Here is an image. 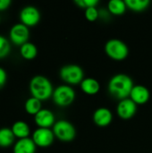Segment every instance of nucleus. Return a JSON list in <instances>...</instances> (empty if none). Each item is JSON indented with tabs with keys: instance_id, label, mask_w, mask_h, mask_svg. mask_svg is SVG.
I'll return each instance as SVG.
<instances>
[{
	"instance_id": "obj_1",
	"label": "nucleus",
	"mask_w": 152,
	"mask_h": 153,
	"mask_svg": "<svg viewBox=\"0 0 152 153\" xmlns=\"http://www.w3.org/2000/svg\"><path fill=\"white\" fill-rule=\"evenodd\" d=\"M133 86V82L129 75L125 74H117L109 80L108 90L112 97L119 100L120 101L130 97Z\"/></svg>"
},
{
	"instance_id": "obj_2",
	"label": "nucleus",
	"mask_w": 152,
	"mask_h": 153,
	"mask_svg": "<svg viewBox=\"0 0 152 153\" xmlns=\"http://www.w3.org/2000/svg\"><path fill=\"white\" fill-rule=\"evenodd\" d=\"M29 89L31 97H34L41 101L51 98L54 92L52 82L48 78L43 75L33 76L30 81Z\"/></svg>"
},
{
	"instance_id": "obj_3",
	"label": "nucleus",
	"mask_w": 152,
	"mask_h": 153,
	"mask_svg": "<svg viewBox=\"0 0 152 153\" xmlns=\"http://www.w3.org/2000/svg\"><path fill=\"white\" fill-rule=\"evenodd\" d=\"M105 52L109 58L115 61H123L129 55V48L123 40L111 39L105 44Z\"/></svg>"
},
{
	"instance_id": "obj_4",
	"label": "nucleus",
	"mask_w": 152,
	"mask_h": 153,
	"mask_svg": "<svg viewBox=\"0 0 152 153\" xmlns=\"http://www.w3.org/2000/svg\"><path fill=\"white\" fill-rule=\"evenodd\" d=\"M59 76L67 85H77L83 81L84 73L80 65L71 64L64 65L60 69Z\"/></svg>"
},
{
	"instance_id": "obj_5",
	"label": "nucleus",
	"mask_w": 152,
	"mask_h": 153,
	"mask_svg": "<svg viewBox=\"0 0 152 153\" xmlns=\"http://www.w3.org/2000/svg\"><path fill=\"white\" fill-rule=\"evenodd\" d=\"M52 131L55 137L64 143H70L76 136V130L73 125L65 119L58 120L53 126Z\"/></svg>"
},
{
	"instance_id": "obj_6",
	"label": "nucleus",
	"mask_w": 152,
	"mask_h": 153,
	"mask_svg": "<svg viewBox=\"0 0 152 153\" xmlns=\"http://www.w3.org/2000/svg\"><path fill=\"white\" fill-rule=\"evenodd\" d=\"M52 99L54 103L58 107H68L75 100V91L70 85L63 84L54 90Z\"/></svg>"
},
{
	"instance_id": "obj_7",
	"label": "nucleus",
	"mask_w": 152,
	"mask_h": 153,
	"mask_svg": "<svg viewBox=\"0 0 152 153\" xmlns=\"http://www.w3.org/2000/svg\"><path fill=\"white\" fill-rule=\"evenodd\" d=\"M9 38L11 41L18 46L28 42L30 38V30L29 27L22 22L13 24L9 31Z\"/></svg>"
},
{
	"instance_id": "obj_8",
	"label": "nucleus",
	"mask_w": 152,
	"mask_h": 153,
	"mask_svg": "<svg viewBox=\"0 0 152 153\" xmlns=\"http://www.w3.org/2000/svg\"><path fill=\"white\" fill-rule=\"evenodd\" d=\"M21 22L28 27L37 25L40 21V12L34 5H26L20 11Z\"/></svg>"
},
{
	"instance_id": "obj_9",
	"label": "nucleus",
	"mask_w": 152,
	"mask_h": 153,
	"mask_svg": "<svg viewBox=\"0 0 152 153\" xmlns=\"http://www.w3.org/2000/svg\"><path fill=\"white\" fill-rule=\"evenodd\" d=\"M32 140L36 146L46 148L50 146L55 139V134L50 128H40L38 127L32 134Z\"/></svg>"
},
{
	"instance_id": "obj_10",
	"label": "nucleus",
	"mask_w": 152,
	"mask_h": 153,
	"mask_svg": "<svg viewBox=\"0 0 152 153\" xmlns=\"http://www.w3.org/2000/svg\"><path fill=\"white\" fill-rule=\"evenodd\" d=\"M137 112V105L130 99H125L120 100L116 107L117 116L124 120L131 119L135 116Z\"/></svg>"
},
{
	"instance_id": "obj_11",
	"label": "nucleus",
	"mask_w": 152,
	"mask_h": 153,
	"mask_svg": "<svg viewBox=\"0 0 152 153\" xmlns=\"http://www.w3.org/2000/svg\"><path fill=\"white\" fill-rule=\"evenodd\" d=\"M34 121L36 125L40 128H50L55 125L56 117L54 113L47 108H42L34 116Z\"/></svg>"
},
{
	"instance_id": "obj_12",
	"label": "nucleus",
	"mask_w": 152,
	"mask_h": 153,
	"mask_svg": "<svg viewBox=\"0 0 152 153\" xmlns=\"http://www.w3.org/2000/svg\"><path fill=\"white\" fill-rule=\"evenodd\" d=\"M129 98L137 106L138 105H143V104H146L150 100L151 93H150L149 89L146 86L138 84V85L133 86Z\"/></svg>"
},
{
	"instance_id": "obj_13",
	"label": "nucleus",
	"mask_w": 152,
	"mask_h": 153,
	"mask_svg": "<svg viewBox=\"0 0 152 153\" xmlns=\"http://www.w3.org/2000/svg\"><path fill=\"white\" fill-rule=\"evenodd\" d=\"M92 118L95 125L99 127H106L111 124L113 120V114L110 109L101 107L94 111Z\"/></svg>"
},
{
	"instance_id": "obj_14",
	"label": "nucleus",
	"mask_w": 152,
	"mask_h": 153,
	"mask_svg": "<svg viewBox=\"0 0 152 153\" xmlns=\"http://www.w3.org/2000/svg\"><path fill=\"white\" fill-rule=\"evenodd\" d=\"M37 146L32 138L27 137L19 139L13 144V153H35Z\"/></svg>"
},
{
	"instance_id": "obj_15",
	"label": "nucleus",
	"mask_w": 152,
	"mask_h": 153,
	"mask_svg": "<svg viewBox=\"0 0 152 153\" xmlns=\"http://www.w3.org/2000/svg\"><path fill=\"white\" fill-rule=\"evenodd\" d=\"M80 86H81V90L82 91V92L90 96L98 94L100 90V84L99 81L92 77L84 78L83 81L81 82Z\"/></svg>"
},
{
	"instance_id": "obj_16",
	"label": "nucleus",
	"mask_w": 152,
	"mask_h": 153,
	"mask_svg": "<svg viewBox=\"0 0 152 153\" xmlns=\"http://www.w3.org/2000/svg\"><path fill=\"white\" fill-rule=\"evenodd\" d=\"M11 129H12L14 136L19 139L27 138V137H29V135L30 134L29 125L22 120H18V121L14 122L13 124Z\"/></svg>"
},
{
	"instance_id": "obj_17",
	"label": "nucleus",
	"mask_w": 152,
	"mask_h": 153,
	"mask_svg": "<svg viewBox=\"0 0 152 153\" xmlns=\"http://www.w3.org/2000/svg\"><path fill=\"white\" fill-rule=\"evenodd\" d=\"M126 9V4L123 0H110L108 4V11L112 15H123L125 13Z\"/></svg>"
},
{
	"instance_id": "obj_18",
	"label": "nucleus",
	"mask_w": 152,
	"mask_h": 153,
	"mask_svg": "<svg viewBox=\"0 0 152 153\" xmlns=\"http://www.w3.org/2000/svg\"><path fill=\"white\" fill-rule=\"evenodd\" d=\"M20 54L26 60L34 59L38 55V48L35 44L28 41L20 47Z\"/></svg>"
},
{
	"instance_id": "obj_19",
	"label": "nucleus",
	"mask_w": 152,
	"mask_h": 153,
	"mask_svg": "<svg viewBox=\"0 0 152 153\" xmlns=\"http://www.w3.org/2000/svg\"><path fill=\"white\" fill-rule=\"evenodd\" d=\"M14 134L11 128L2 127L0 128V146L8 147L11 146L14 142Z\"/></svg>"
},
{
	"instance_id": "obj_20",
	"label": "nucleus",
	"mask_w": 152,
	"mask_h": 153,
	"mask_svg": "<svg viewBox=\"0 0 152 153\" xmlns=\"http://www.w3.org/2000/svg\"><path fill=\"white\" fill-rule=\"evenodd\" d=\"M24 108H25V110H26V112L28 114L35 116L39 110L42 109L41 100H38V99H36L34 97H30L25 101Z\"/></svg>"
},
{
	"instance_id": "obj_21",
	"label": "nucleus",
	"mask_w": 152,
	"mask_h": 153,
	"mask_svg": "<svg viewBox=\"0 0 152 153\" xmlns=\"http://www.w3.org/2000/svg\"><path fill=\"white\" fill-rule=\"evenodd\" d=\"M127 8L133 12H142L151 4L150 0H125Z\"/></svg>"
},
{
	"instance_id": "obj_22",
	"label": "nucleus",
	"mask_w": 152,
	"mask_h": 153,
	"mask_svg": "<svg viewBox=\"0 0 152 153\" xmlns=\"http://www.w3.org/2000/svg\"><path fill=\"white\" fill-rule=\"evenodd\" d=\"M11 50L10 41L3 35L0 34V58L5 57Z\"/></svg>"
},
{
	"instance_id": "obj_23",
	"label": "nucleus",
	"mask_w": 152,
	"mask_h": 153,
	"mask_svg": "<svg viewBox=\"0 0 152 153\" xmlns=\"http://www.w3.org/2000/svg\"><path fill=\"white\" fill-rule=\"evenodd\" d=\"M84 15L89 22H95L99 18V11L97 7H88L84 11Z\"/></svg>"
},
{
	"instance_id": "obj_24",
	"label": "nucleus",
	"mask_w": 152,
	"mask_h": 153,
	"mask_svg": "<svg viewBox=\"0 0 152 153\" xmlns=\"http://www.w3.org/2000/svg\"><path fill=\"white\" fill-rule=\"evenodd\" d=\"M7 81V74L6 71L0 66V89L4 86L5 82Z\"/></svg>"
},
{
	"instance_id": "obj_25",
	"label": "nucleus",
	"mask_w": 152,
	"mask_h": 153,
	"mask_svg": "<svg viewBox=\"0 0 152 153\" xmlns=\"http://www.w3.org/2000/svg\"><path fill=\"white\" fill-rule=\"evenodd\" d=\"M12 4V0H0V11L7 9Z\"/></svg>"
},
{
	"instance_id": "obj_26",
	"label": "nucleus",
	"mask_w": 152,
	"mask_h": 153,
	"mask_svg": "<svg viewBox=\"0 0 152 153\" xmlns=\"http://www.w3.org/2000/svg\"><path fill=\"white\" fill-rule=\"evenodd\" d=\"M86 8L88 7H97L99 1L98 0H84Z\"/></svg>"
},
{
	"instance_id": "obj_27",
	"label": "nucleus",
	"mask_w": 152,
	"mask_h": 153,
	"mask_svg": "<svg viewBox=\"0 0 152 153\" xmlns=\"http://www.w3.org/2000/svg\"><path fill=\"white\" fill-rule=\"evenodd\" d=\"M74 3H75V4H76L78 7L83 8L84 10L86 9V5H85L84 0H74Z\"/></svg>"
},
{
	"instance_id": "obj_28",
	"label": "nucleus",
	"mask_w": 152,
	"mask_h": 153,
	"mask_svg": "<svg viewBox=\"0 0 152 153\" xmlns=\"http://www.w3.org/2000/svg\"><path fill=\"white\" fill-rule=\"evenodd\" d=\"M0 21H1V18H0Z\"/></svg>"
}]
</instances>
